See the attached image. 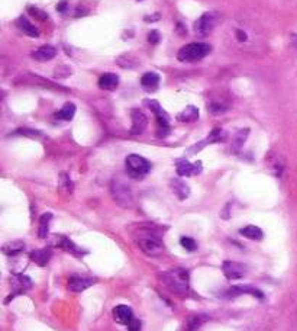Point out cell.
Wrapping results in <instances>:
<instances>
[{
    "label": "cell",
    "instance_id": "obj_1",
    "mask_svg": "<svg viewBox=\"0 0 297 331\" xmlns=\"http://www.w3.org/2000/svg\"><path fill=\"white\" fill-rule=\"evenodd\" d=\"M161 280L164 286L168 291H171L176 295H187L189 292V283H190V276L186 269H174L170 272H164L161 275Z\"/></svg>",
    "mask_w": 297,
    "mask_h": 331
},
{
    "label": "cell",
    "instance_id": "obj_2",
    "mask_svg": "<svg viewBox=\"0 0 297 331\" xmlns=\"http://www.w3.org/2000/svg\"><path fill=\"white\" fill-rule=\"evenodd\" d=\"M231 35L233 37L235 44H238L239 47H242L245 50H252L258 44L259 34H257L255 27H249L246 24H239V25L232 27Z\"/></svg>",
    "mask_w": 297,
    "mask_h": 331
},
{
    "label": "cell",
    "instance_id": "obj_3",
    "mask_svg": "<svg viewBox=\"0 0 297 331\" xmlns=\"http://www.w3.org/2000/svg\"><path fill=\"white\" fill-rule=\"evenodd\" d=\"M212 51V47L205 42H192L186 47H183L177 57L183 63H196L200 61L206 57L207 54Z\"/></svg>",
    "mask_w": 297,
    "mask_h": 331
},
{
    "label": "cell",
    "instance_id": "obj_4",
    "mask_svg": "<svg viewBox=\"0 0 297 331\" xmlns=\"http://www.w3.org/2000/svg\"><path fill=\"white\" fill-rule=\"evenodd\" d=\"M110 190H112V196L119 205L126 206V208L133 205V192L130 186L122 179H113Z\"/></svg>",
    "mask_w": 297,
    "mask_h": 331
},
{
    "label": "cell",
    "instance_id": "obj_5",
    "mask_svg": "<svg viewBox=\"0 0 297 331\" xmlns=\"http://www.w3.org/2000/svg\"><path fill=\"white\" fill-rule=\"evenodd\" d=\"M125 166H126V173L133 179H139L143 177L146 173L151 170V163L146 159H143L142 156L138 154H130L125 160Z\"/></svg>",
    "mask_w": 297,
    "mask_h": 331
},
{
    "label": "cell",
    "instance_id": "obj_6",
    "mask_svg": "<svg viewBox=\"0 0 297 331\" xmlns=\"http://www.w3.org/2000/svg\"><path fill=\"white\" fill-rule=\"evenodd\" d=\"M146 106L154 112L155 120H157V125H158V137H166L170 131V118H168L167 112L160 106V103L157 100H145Z\"/></svg>",
    "mask_w": 297,
    "mask_h": 331
},
{
    "label": "cell",
    "instance_id": "obj_7",
    "mask_svg": "<svg viewBox=\"0 0 297 331\" xmlns=\"http://www.w3.org/2000/svg\"><path fill=\"white\" fill-rule=\"evenodd\" d=\"M138 246L142 253L150 257H158L164 253V244L161 243V240L154 236H146V237L138 239Z\"/></svg>",
    "mask_w": 297,
    "mask_h": 331
},
{
    "label": "cell",
    "instance_id": "obj_8",
    "mask_svg": "<svg viewBox=\"0 0 297 331\" xmlns=\"http://www.w3.org/2000/svg\"><path fill=\"white\" fill-rule=\"evenodd\" d=\"M216 24H218V16H216V14L207 12V14L202 15V16L196 21L194 31H196V34H197L199 37H207V35L215 29Z\"/></svg>",
    "mask_w": 297,
    "mask_h": 331
},
{
    "label": "cell",
    "instance_id": "obj_9",
    "mask_svg": "<svg viewBox=\"0 0 297 331\" xmlns=\"http://www.w3.org/2000/svg\"><path fill=\"white\" fill-rule=\"evenodd\" d=\"M222 270L228 279H241L246 275L248 266L233 260H225L222 265Z\"/></svg>",
    "mask_w": 297,
    "mask_h": 331
},
{
    "label": "cell",
    "instance_id": "obj_10",
    "mask_svg": "<svg viewBox=\"0 0 297 331\" xmlns=\"http://www.w3.org/2000/svg\"><path fill=\"white\" fill-rule=\"evenodd\" d=\"M54 246L63 249L64 252L71 253V254H74V256H77V257H81V256H84V254L89 253L87 250L78 247L77 244H74L71 240L67 239L64 236H54Z\"/></svg>",
    "mask_w": 297,
    "mask_h": 331
},
{
    "label": "cell",
    "instance_id": "obj_11",
    "mask_svg": "<svg viewBox=\"0 0 297 331\" xmlns=\"http://www.w3.org/2000/svg\"><path fill=\"white\" fill-rule=\"evenodd\" d=\"M241 295H252L258 299L264 298V293L257 288H254L252 285H236V286H232V288H229L228 291L225 292L226 298H236V296H241Z\"/></svg>",
    "mask_w": 297,
    "mask_h": 331
},
{
    "label": "cell",
    "instance_id": "obj_12",
    "mask_svg": "<svg viewBox=\"0 0 297 331\" xmlns=\"http://www.w3.org/2000/svg\"><path fill=\"white\" fill-rule=\"evenodd\" d=\"M176 167H177V173L183 176V177H189V176H196V174H200L202 173V163L197 161V163H190L186 159H180L176 161Z\"/></svg>",
    "mask_w": 297,
    "mask_h": 331
},
{
    "label": "cell",
    "instance_id": "obj_13",
    "mask_svg": "<svg viewBox=\"0 0 297 331\" xmlns=\"http://www.w3.org/2000/svg\"><path fill=\"white\" fill-rule=\"evenodd\" d=\"M11 285H12L13 292L11 293V298H16L21 293H25L26 291H29L32 288V280L28 276H22V275H15L11 279Z\"/></svg>",
    "mask_w": 297,
    "mask_h": 331
},
{
    "label": "cell",
    "instance_id": "obj_14",
    "mask_svg": "<svg viewBox=\"0 0 297 331\" xmlns=\"http://www.w3.org/2000/svg\"><path fill=\"white\" fill-rule=\"evenodd\" d=\"M130 120H132V128L130 134L133 135H139L145 131L146 125H148V118L145 117V114L141 112L139 109H133L130 112Z\"/></svg>",
    "mask_w": 297,
    "mask_h": 331
},
{
    "label": "cell",
    "instance_id": "obj_15",
    "mask_svg": "<svg viewBox=\"0 0 297 331\" xmlns=\"http://www.w3.org/2000/svg\"><path fill=\"white\" fill-rule=\"evenodd\" d=\"M225 140H226V133H225L223 130H220V128H216V130H213L212 133L209 134V137H207L205 141H202V143H199V144L192 147V148H190V153H197V151H200L203 147H206L207 144L220 143V141H225Z\"/></svg>",
    "mask_w": 297,
    "mask_h": 331
},
{
    "label": "cell",
    "instance_id": "obj_16",
    "mask_svg": "<svg viewBox=\"0 0 297 331\" xmlns=\"http://www.w3.org/2000/svg\"><path fill=\"white\" fill-rule=\"evenodd\" d=\"M96 280L91 278H80V276H71L68 280V289L73 292H83L87 288H90L91 285Z\"/></svg>",
    "mask_w": 297,
    "mask_h": 331
},
{
    "label": "cell",
    "instance_id": "obj_17",
    "mask_svg": "<svg viewBox=\"0 0 297 331\" xmlns=\"http://www.w3.org/2000/svg\"><path fill=\"white\" fill-rule=\"evenodd\" d=\"M113 318L119 324L128 325L130 322V319L133 318V312H132L130 306H128V305H117L113 309Z\"/></svg>",
    "mask_w": 297,
    "mask_h": 331
},
{
    "label": "cell",
    "instance_id": "obj_18",
    "mask_svg": "<svg viewBox=\"0 0 297 331\" xmlns=\"http://www.w3.org/2000/svg\"><path fill=\"white\" fill-rule=\"evenodd\" d=\"M55 55H57V50L54 47H51V45H42V47H39L37 51L32 53V57L37 61H41V63L50 61Z\"/></svg>",
    "mask_w": 297,
    "mask_h": 331
},
{
    "label": "cell",
    "instance_id": "obj_19",
    "mask_svg": "<svg viewBox=\"0 0 297 331\" xmlns=\"http://www.w3.org/2000/svg\"><path fill=\"white\" fill-rule=\"evenodd\" d=\"M52 257L51 249H39L31 253V260L38 266H47Z\"/></svg>",
    "mask_w": 297,
    "mask_h": 331
},
{
    "label": "cell",
    "instance_id": "obj_20",
    "mask_svg": "<svg viewBox=\"0 0 297 331\" xmlns=\"http://www.w3.org/2000/svg\"><path fill=\"white\" fill-rule=\"evenodd\" d=\"M160 76L157 74V73H153V71H150V73H145L142 76V79H141V84H142V87L145 90H148V92H154L158 89V86H160Z\"/></svg>",
    "mask_w": 297,
    "mask_h": 331
},
{
    "label": "cell",
    "instance_id": "obj_21",
    "mask_svg": "<svg viewBox=\"0 0 297 331\" xmlns=\"http://www.w3.org/2000/svg\"><path fill=\"white\" fill-rule=\"evenodd\" d=\"M171 187H173V190H174V193L177 195V198L179 199H187L189 198V195H190V187L189 185L184 182V180H181V179H173L171 180Z\"/></svg>",
    "mask_w": 297,
    "mask_h": 331
},
{
    "label": "cell",
    "instance_id": "obj_22",
    "mask_svg": "<svg viewBox=\"0 0 297 331\" xmlns=\"http://www.w3.org/2000/svg\"><path fill=\"white\" fill-rule=\"evenodd\" d=\"M119 84V77L113 73H106L99 79V87L102 90H113Z\"/></svg>",
    "mask_w": 297,
    "mask_h": 331
},
{
    "label": "cell",
    "instance_id": "obj_23",
    "mask_svg": "<svg viewBox=\"0 0 297 331\" xmlns=\"http://www.w3.org/2000/svg\"><path fill=\"white\" fill-rule=\"evenodd\" d=\"M209 317L205 315V314H194V315H190L187 322H186V331H196L199 330L205 322H206Z\"/></svg>",
    "mask_w": 297,
    "mask_h": 331
},
{
    "label": "cell",
    "instance_id": "obj_24",
    "mask_svg": "<svg viewBox=\"0 0 297 331\" xmlns=\"http://www.w3.org/2000/svg\"><path fill=\"white\" fill-rule=\"evenodd\" d=\"M239 234L244 236L245 239L257 240V241L262 240V237H264L262 230H261L259 227H255V226H246L244 227V228H241V230H239Z\"/></svg>",
    "mask_w": 297,
    "mask_h": 331
},
{
    "label": "cell",
    "instance_id": "obj_25",
    "mask_svg": "<svg viewBox=\"0 0 297 331\" xmlns=\"http://www.w3.org/2000/svg\"><path fill=\"white\" fill-rule=\"evenodd\" d=\"M177 120L180 122H194L199 120V109L196 106H187L177 115Z\"/></svg>",
    "mask_w": 297,
    "mask_h": 331
},
{
    "label": "cell",
    "instance_id": "obj_26",
    "mask_svg": "<svg viewBox=\"0 0 297 331\" xmlns=\"http://www.w3.org/2000/svg\"><path fill=\"white\" fill-rule=\"evenodd\" d=\"M2 250H3L5 254L15 256V254H19V253H22L24 250H25V243H24V241H21V240L9 241V243H6V244L2 247Z\"/></svg>",
    "mask_w": 297,
    "mask_h": 331
},
{
    "label": "cell",
    "instance_id": "obj_27",
    "mask_svg": "<svg viewBox=\"0 0 297 331\" xmlns=\"http://www.w3.org/2000/svg\"><path fill=\"white\" fill-rule=\"evenodd\" d=\"M52 219V213H44L39 219V230L38 236L39 239L45 240L48 237V233H50V223Z\"/></svg>",
    "mask_w": 297,
    "mask_h": 331
},
{
    "label": "cell",
    "instance_id": "obj_28",
    "mask_svg": "<svg viewBox=\"0 0 297 331\" xmlns=\"http://www.w3.org/2000/svg\"><path fill=\"white\" fill-rule=\"evenodd\" d=\"M74 115H76V105H74V103H65V105L55 114V117H57L58 120L63 121H71L74 118Z\"/></svg>",
    "mask_w": 297,
    "mask_h": 331
},
{
    "label": "cell",
    "instance_id": "obj_29",
    "mask_svg": "<svg viewBox=\"0 0 297 331\" xmlns=\"http://www.w3.org/2000/svg\"><path fill=\"white\" fill-rule=\"evenodd\" d=\"M18 27L24 31V34L29 35V37H38V29L34 27L26 18H19L18 19Z\"/></svg>",
    "mask_w": 297,
    "mask_h": 331
},
{
    "label": "cell",
    "instance_id": "obj_30",
    "mask_svg": "<svg viewBox=\"0 0 297 331\" xmlns=\"http://www.w3.org/2000/svg\"><path fill=\"white\" fill-rule=\"evenodd\" d=\"M248 133H249V130H239L238 133L233 135V140H232V148L233 151H238L241 147L244 146V143L246 141V137H248Z\"/></svg>",
    "mask_w": 297,
    "mask_h": 331
},
{
    "label": "cell",
    "instance_id": "obj_31",
    "mask_svg": "<svg viewBox=\"0 0 297 331\" xmlns=\"http://www.w3.org/2000/svg\"><path fill=\"white\" fill-rule=\"evenodd\" d=\"M60 189L65 193H71L73 192V182L67 174H61V180H60Z\"/></svg>",
    "mask_w": 297,
    "mask_h": 331
},
{
    "label": "cell",
    "instance_id": "obj_32",
    "mask_svg": "<svg viewBox=\"0 0 297 331\" xmlns=\"http://www.w3.org/2000/svg\"><path fill=\"white\" fill-rule=\"evenodd\" d=\"M180 244L187 252H196L197 250V243L190 237H181Z\"/></svg>",
    "mask_w": 297,
    "mask_h": 331
},
{
    "label": "cell",
    "instance_id": "obj_33",
    "mask_svg": "<svg viewBox=\"0 0 297 331\" xmlns=\"http://www.w3.org/2000/svg\"><path fill=\"white\" fill-rule=\"evenodd\" d=\"M226 106L222 105V103H218V102H213V103H210L209 105V111L212 112V114H215V115H219V114H223V112H226Z\"/></svg>",
    "mask_w": 297,
    "mask_h": 331
},
{
    "label": "cell",
    "instance_id": "obj_34",
    "mask_svg": "<svg viewBox=\"0 0 297 331\" xmlns=\"http://www.w3.org/2000/svg\"><path fill=\"white\" fill-rule=\"evenodd\" d=\"M128 330L129 331H141V321L138 318H132L130 322L128 324Z\"/></svg>",
    "mask_w": 297,
    "mask_h": 331
},
{
    "label": "cell",
    "instance_id": "obj_35",
    "mask_svg": "<svg viewBox=\"0 0 297 331\" xmlns=\"http://www.w3.org/2000/svg\"><path fill=\"white\" fill-rule=\"evenodd\" d=\"M29 12L34 15L35 18H38V19H47L48 16L45 14H41V11L39 9H35V8H29Z\"/></svg>",
    "mask_w": 297,
    "mask_h": 331
},
{
    "label": "cell",
    "instance_id": "obj_36",
    "mask_svg": "<svg viewBox=\"0 0 297 331\" xmlns=\"http://www.w3.org/2000/svg\"><path fill=\"white\" fill-rule=\"evenodd\" d=\"M148 41H150L151 44H157V42L160 41V35H158V32H157V31H153V32L148 35Z\"/></svg>",
    "mask_w": 297,
    "mask_h": 331
}]
</instances>
